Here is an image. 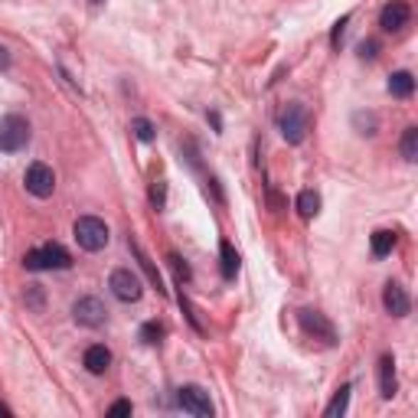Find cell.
I'll return each mask as SVG.
<instances>
[{
    "label": "cell",
    "mask_w": 418,
    "mask_h": 418,
    "mask_svg": "<svg viewBox=\"0 0 418 418\" xmlns=\"http://www.w3.org/2000/svg\"><path fill=\"white\" fill-rule=\"evenodd\" d=\"M23 265L30 268V272H53V268H69L73 265V255L59 245V242H49V245H43V249H30L23 255Z\"/></svg>",
    "instance_id": "obj_1"
},
{
    "label": "cell",
    "mask_w": 418,
    "mask_h": 418,
    "mask_svg": "<svg viewBox=\"0 0 418 418\" xmlns=\"http://www.w3.org/2000/svg\"><path fill=\"white\" fill-rule=\"evenodd\" d=\"M278 128H282V137L288 141V144H301V141L307 137V131H311V112H307L301 102H291L282 112Z\"/></svg>",
    "instance_id": "obj_2"
},
{
    "label": "cell",
    "mask_w": 418,
    "mask_h": 418,
    "mask_svg": "<svg viewBox=\"0 0 418 418\" xmlns=\"http://www.w3.org/2000/svg\"><path fill=\"white\" fill-rule=\"evenodd\" d=\"M30 144V121L23 114H4L0 118V151L16 154Z\"/></svg>",
    "instance_id": "obj_3"
},
{
    "label": "cell",
    "mask_w": 418,
    "mask_h": 418,
    "mask_svg": "<svg viewBox=\"0 0 418 418\" xmlns=\"http://www.w3.org/2000/svg\"><path fill=\"white\" fill-rule=\"evenodd\" d=\"M75 242H79L85 252H102L108 245V225L98 216H79L75 219Z\"/></svg>",
    "instance_id": "obj_4"
},
{
    "label": "cell",
    "mask_w": 418,
    "mask_h": 418,
    "mask_svg": "<svg viewBox=\"0 0 418 418\" xmlns=\"http://www.w3.org/2000/svg\"><path fill=\"white\" fill-rule=\"evenodd\" d=\"M298 321H301V330H304L307 337L321 340V343H327V346L337 343V327L327 321V314L304 307V311H298Z\"/></svg>",
    "instance_id": "obj_5"
},
{
    "label": "cell",
    "mask_w": 418,
    "mask_h": 418,
    "mask_svg": "<svg viewBox=\"0 0 418 418\" xmlns=\"http://www.w3.org/2000/svg\"><path fill=\"white\" fill-rule=\"evenodd\" d=\"M108 288H112V294L118 301H124V304H134V301H141V294H144V284H141V278H137L131 268H118V272H112Z\"/></svg>",
    "instance_id": "obj_6"
},
{
    "label": "cell",
    "mask_w": 418,
    "mask_h": 418,
    "mask_svg": "<svg viewBox=\"0 0 418 418\" xmlns=\"http://www.w3.org/2000/svg\"><path fill=\"white\" fill-rule=\"evenodd\" d=\"M26 193H33L36 200H49L53 196V190H56V173H53V167H46V164H30L26 167Z\"/></svg>",
    "instance_id": "obj_7"
},
{
    "label": "cell",
    "mask_w": 418,
    "mask_h": 418,
    "mask_svg": "<svg viewBox=\"0 0 418 418\" xmlns=\"http://www.w3.org/2000/svg\"><path fill=\"white\" fill-rule=\"evenodd\" d=\"M177 405L190 415H200V418H209L213 415V402H209V392L200 386H183L177 389Z\"/></svg>",
    "instance_id": "obj_8"
},
{
    "label": "cell",
    "mask_w": 418,
    "mask_h": 418,
    "mask_svg": "<svg viewBox=\"0 0 418 418\" xmlns=\"http://www.w3.org/2000/svg\"><path fill=\"white\" fill-rule=\"evenodd\" d=\"M412 20V7L405 4V0H392V4H386L382 7V14H379V26L386 33H399L405 30Z\"/></svg>",
    "instance_id": "obj_9"
},
{
    "label": "cell",
    "mask_w": 418,
    "mask_h": 418,
    "mask_svg": "<svg viewBox=\"0 0 418 418\" xmlns=\"http://www.w3.org/2000/svg\"><path fill=\"white\" fill-rule=\"evenodd\" d=\"M73 317H75V323H82V327H102L108 311H104V304L98 298H79L73 307Z\"/></svg>",
    "instance_id": "obj_10"
},
{
    "label": "cell",
    "mask_w": 418,
    "mask_h": 418,
    "mask_svg": "<svg viewBox=\"0 0 418 418\" xmlns=\"http://www.w3.org/2000/svg\"><path fill=\"white\" fill-rule=\"evenodd\" d=\"M382 304H386V311L392 314V317H405V314L412 311V301L399 282H389L386 288H382Z\"/></svg>",
    "instance_id": "obj_11"
},
{
    "label": "cell",
    "mask_w": 418,
    "mask_h": 418,
    "mask_svg": "<svg viewBox=\"0 0 418 418\" xmlns=\"http://www.w3.org/2000/svg\"><path fill=\"white\" fill-rule=\"evenodd\" d=\"M395 392H399V379H395V360L386 353L382 360H379V395H382V399H392Z\"/></svg>",
    "instance_id": "obj_12"
},
{
    "label": "cell",
    "mask_w": 418,
    "mask_h": 418,
    "mask_svg": "<svg viewBox=\"0 0 418 418\" xmlns=\"http://www.w3.org/2000/svg\"><path fill=\"white\" fill-rule=\"evenodd\" d=\"M108 366H112V350H108V346L95 343V346H89V350H85V370H89V373L102 376Z\"/></svg>",
    "instance_id": "obj_13"
},
{
    "label": "cell",
    "mask_w": 418,
    "mask_h": 418,
    "mask_svg": "<svg viewBox=\"0 0 418 418\" xmlns=\"http://www.w3.org/2000/svg\"><path fill=\"white\" fill-rule=\"evenodd\" d=\"M219 258H223V278L225 282H235V274H239V252L232 249V242L223 239L219 242Z\"/></svg>",
    "instance_id": "obj_14"
},
{
    "label": "cell",
    "mask_w": 418,
    "mask_h": 418,
    "mask_svg": "<svg viewBox=\"0 0 418 418\" xmlns=\"http://www.w3.org/2000/svg\"><path fill=\"white\" fill-rule=\"evenodd\" d=\"M412 92H415L412 73H392L389 75V95L392 98H412Z\"/></svg>",
    "instance_id": "obj_15"
},
{
    "label": "cell",
    "mask_w": 418,
    "mask_h": 418,
    "mask_svg": "<svg viewBox=\"0 0 418 418\" xmlns=\"http://www.w3.org/2000/svg\"><path fill=\"white\" fill-rule=\"evenodd\" d=\"M392 249H395V232L392 229H379V232H373V255L386 258Z\"/></svg>",
    "instance_id": "obj_16"
},
{
    "label": "cell",
    "mask_w": 418,
    "mask_h": 418,
    "mask_svg": "<svg viewBox=\"0 0 418 418\" xmlns=\"http://www.w3.org/2000/svg\"><path fill=\"white\" fill-rule=\"evenodd\" d=\"M346 405H350V382H343V386L337 389V395L330 399V405H327V412H323V415H327V418H340L346 412Z\"/></svg>",
    "instance_id": "obj_17"
},
{
    "label": "cell",
    "mask_w": 418,
    "mask_h": 418,
    "mask_svg": "<svg viewBox=\"0 0 418 418\" xmlns=\"http://www.w3.org/2000/svg\"><path fill=\"white\" fill-rule=\"evenodd\" d=\"M399 151H402V157H405L409 164H415V161H418V128H415V124H409V128H405Z\"/></svg>",
    "instance_id": "obj_18"
},
{
    "label": "cell",
    "mask_w": 418,
    "mask_h": 418,
    "mask_svg": "<svg viewBox=\"0 0 418 418\" xmlns=\"http://www.w3.org/2000/svg\"><path fill=\"white\" fill-rule=\"evenodd\" d=\"M298 213L304 219H314L317 213H321V196L314 193V190H304V193L298 196Z\"/></svg>",
    "instance_id": "obj_19"
},
{
    "label": "cell",
    "mask_w": 418,
    "mask_h": 418,
    "mask_svg": "<svg viewBox=\"0 0 418 418\" xmlns=\"http://www.w3.org/2000/svg\"><path fill=\"white\" fill-rule=\"evenodd\" d=\"M128 245H131V252H134V255H137V262H141V268H144V272H147V278H151V282L157 284V291H164V288H161V274H157V268H154V262L144 255V252H141V245H137L134 239H131Z\"/></svg>",
    "instance_id": "obj_20"
},
{
    "label": "cell",
    "mask_w": 418,
    "mask_h": 418,
    "mask_svg": "<svg viewBox=\"0 0 418 418\" xmlns=\"http://www.w3.org/2000/svg\"><path fill=\"white\" fill-rule=\"evenodd\" d=\"M131 131H134V137L141 141V144H151L154 137H157V128H154L147 118H134L131 121Z\"/></svg>",
    "instance_id": "obj_21"
},
{
    "label": "cell",
    "mask_w": 418,
    "mask_h": 418,
    "mask_svg": "<svg viewBox=\"0 0 418 418\" xmlns=\"http://www.w3.org/2000/svg\"><path fill=\"white\" fill-rule=\"evenodd\" d=\"M161 337H164V327L157 321H147L144 327H141V340H144L147 346H154V343H161Z\"/></svg>",
    "instance_id": "obj_22"
},
{
    "label": "cell",
    "mask_w": 418,
    "mask_h": 418,
    "mask_svg": "<svg viewBox=\"0 0 418 418\" xmlns=\"http://www.w3.org/2000/svg\"><path fill=\"white\" fill-rule=\"evenodd\" d=\"M151 203H154V209L167 206V183H164V180H157V183L151 186Z\"/></svg>",
    "instance_id": "obj_23"
},
{
    "label": "cell",
    "mask_w": 418,
    "mask_h": 418,
    "mask_svg": "<svg viewBox=\"0 0 418 418\" xmlns=\"http://www.w3.org/2000/svg\"><path fill=\"white\" fill-rule=\"evenodd\" d=\"M167 262H170V268H173V274H177L180 282H190V268H186L183 258H180V255H170Z\"/></svg>",
    "instance_id": "obj_24"
},
{
    "label": "cell",
    "mask_w": 418,
    "mask_h": 418,
    "mask_svg": "<svg viewBox=\"0 0 418 418\" xmlns=\"http://www.w3.org/2000/svg\"><path fill=\"white\" fill-rule=\"evenodd\" d=\"M26 304H30L33 311H43V288L40 284H30V288H26Z\"/></svg>",
    "instance_id": "obj_25"
},
{
    "label": "cell",
    "mask_w": 418,
    "mask_h": 418,
    "mask_svg": "<svg viewBox=\"0 0 418 418\" xmlns=\"http://www.w3.org/2000/svg\"><path fill=\"white\" fill-rule=\"evenodd\" d=\"M346 23H350V16H340L337 23H333V33H330V46H333V49H340V40H343Z\"/></svg>",
    "instance_id": "obj_26"
},
{
    "label": "cell",
    "mask_w": 418,
    "mask_h": 418,
    "mask_svg": "<svg viewBox=\"0 0 418 418\" xmlns=\"http://www.w3.org/2000/svg\"><path fill=\"white\" fill-rule=\"evenodd\" d=\"M376 43L373 40H366V43H360V59H376Z\"/></svg>",
    "instance_id": "obj_27"
},
{
    "label": "cell",
    "mask_w": 418,
    "mask_h": 418,
    "mask_svg": "<svg viewBox=\"0 0 418 418\" xmlns=\"http://www.w3.org/2000/svg\"><path fill=\"white\" fill-rule=\"evenodd\" d=\"M108 415H131V402H128V399H121V402H114L112 409H108Z\"/></svg>",
    "instance_id": "obj_28"
},
{
    "label": "cell",
    "mask_w": 418,
    "mask_h": 418,
    "mask_svg": "<svg viewBox=\"0 0 418 418\" xmlns=\"http://www.w3.org/2000/svg\"><path fill=\"white\" fill-rule=\"evenodd\" d=\"M7 65H10V53H7V49H4V46H0V73H4Z\"/></svg>",
    "instance_id": "obj_29"
},
{
    "label": "cell",
    "mask_w": 418,
    "mask_h": 418,
    "mask_svg": "<svg viewBox=\"0 0 418 418\" xmlns=\"http://www.w3.org/2000/svg\"><path fill=\"white\" fill-rule=\"evenodd\" d=\"M0 418H10V409L4 402H0Z\"/></svg>",
    "instance_id": "obj_30"
},
{
    "label": "cell",
    "mask_w": 418,
    "mask_h": 418,
    "mask_svg": "<svg viewBox=\"0 0 418 418\" xmlns=\"http://www.w3.org/2000/svg\"><path fill=\"white\" fill-rule=\"evenodd\" d=\"M92 4H102V0H92Z\"/></svg>",
    "instance_id": "obj_31"
}]
</instances>
